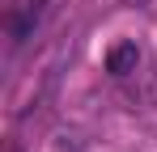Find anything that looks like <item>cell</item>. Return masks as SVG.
Instances as JSON below:
<instances>
[{
	"label": "cell",
	"mask_w": 157,
	"mask_h": 152,
	"mask_svg": "<svg viewBox=\"0 0 157 152\" xmlns=\"http://www.w3.org/2000/svg\"><path fill=\"white\" fill-rule=\"evenodd\" d=\"M38 21H43V0H21V9L13 13V25H9L13 42H26L30 34L38 30Z\"/></svg>",
	"instance_id": "obj_1"
},
{
	"label": "cell",
	"mask_w": 157,
	"mask_h": 152,
	"mask_svg": "<svg viewBox=\"0 0 157 152\" xmlns=\"http://www.w3.org/2000/svg\"><path fill=\"white\" fill-rule=\"evenodd\" d=\"M136 63H140L136 42H119V47H110V55H106V72H110V76H128V72H136Z\"/></svg>",
	"instance_id": "obj_2"
}]
</instances>
